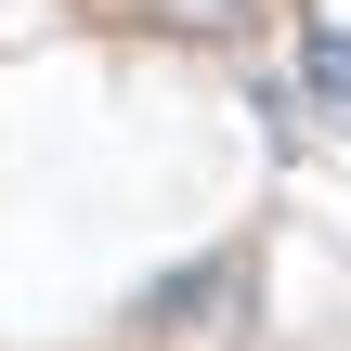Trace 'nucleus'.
Instances as JSON below:
<instances>
[{
  "mask_svg": "<svg viewBox=\"0 0 351 351\" xmlns=\"http://www.w3.org/2000/svg\"><path fill=\"white\" fill-rule=\"evenodd\" d=\"M300 78L351 117V0H300Z\"/></svg>",
  "mask_w": 351,
  "mask_h": 351,
  "instance_id": "nucleus-1",
  "label": "nucleus"
},
{
  "mask_svg": "<svg viewBox=\"0 0 351 351\" xmlns=\"http://www.w3.org/2000/svg\"><path fill=\"white\" fill-rule=\"evenodd\" d=\"M169 13H182V26H221V13H234V0H169Z\"/></svg>",
  "mask_w": 351,
  "mask_h": 351,
  "instance_id": "nucleus-2",
  "label": "nucleus"
}]
</instances>
